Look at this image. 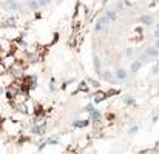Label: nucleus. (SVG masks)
Here are the masks:
<instances>
[{
  "label": "nucleus",
  "mask_w": 159,
  "mask_h": 154,
  "mask_svg": "<svg viewBox=\"0 0 159 154\" xmlns=\"http://www.w3.org/2000/svg\"><path fill=\"white\" fill-rule=\"evenodd\" d=\"M39 2V6H46L48 3H51V0H37Z\"/></svg>",
  "instance_id": "nucleus-8"
},
{
  "label": "nucleus",
  "mask_w": 159,
  "mask_h": 154,
  "mask_svg": "<svg viewBox=\"0 0 159 154\" xmlns=\"http://www.w3.org/2000/svg\"><path fill=\"white\" fill-rule=\"evenodd\" d=\"M110 25V20L107 15H102V17L97 20V23H96V31H102L103 28H107V26Z\"/></svg>",
  "instance_id": "nucleus-1"
},
{
  "label": "nucleus",
  "mask_w": 159,
  "mask_h": 154,
  "mask_svg": "<svg viewBox=\"0 0 159 154\" xmlns=\"http://www.w3.org/2000/svg\"><path fill=\"white\" fill-rule=\"evenodd\" d=\"M116 76L119 77V79H125V77H127V71L122 69V68H119V69L116 71Z\"/></svg>",
  "instance_id": "nucleus-4"
},
{
  "label": "nucleus",
  "mask_w": 159,
  "mask_h": 154,
  "mask_svg": "<svg viewBox=\"0 0 159 154\" xmlns=\"http://www.w3.org/2000/svg\"><path fill=\"white\" fill-rule=\"evenodd\" d=\"M141 19H142V22H144L145 25H151L153 23V17H151V15H148V14H144Z\"/></svg>",
  "instance_id": "nucleus-2"
},
{
  "label": "nucleus",
  "mask_w": 159,
  "mask_h": 154,
  "mask_svg": "<svg viewBox=\"0 0 159 154\" xmlns=\"http://www.w3.org/2000/svg\"><path fill=\"white\" fill-rule=\"evenodd\" d=\"M139 68H141V62H133V65H131V71H133V73H136Z\"/></svg>",
  "instance_id": "nucleus-7"
},
{
  "label": "nucleus",
  "mask_w": 159,
  "mask_h": 154,
  "mask_svg": "<svg viewBox=\"0 0 159 154\" xmlns=\"http://www.w3.org/2000/svg\"><path fill=\"white\" fill-rule=\"evenodd\" d=\"M99 113H97V111H94V113H93V119H97V117H99Z\"/></svg>",
  "instance_id": "nucleus-12"
},
{
  "label": "nucleus",
  "mask_w": 159,
  "mask_h": 154,
  "mask_svg": "<svg viewBox=\"0 0 159 154\" xmlns=\"http://www.w3.org/2000/svg\"><path fill=\"white\" fill-rule=\"evenodd\" d=\"M26 6H28L30 9H36L37 6H39V2H36V0H28V2H26Z\"/></svg>",
  "instance_id": "nucleus-3"
},
{
  "label": "nucleus",
  "mask_w": 159,
  "mask_h": 154,
  "mask_svg": "<svg viewBox=\"0 0 159 154\" xmlns=\"http://www.w3.org/2000/svg\"><path fill=\"white\" fill-rule=\"evenodd\" d=\"M155 36H156V37H159V25L156 26V29H155Z\"/></svg>",
  "instance_id": "nucleus-13"
},
{
  "label": "nucleus",
  "mask_w": 159,
  "mask_h": 154,
  "mask_svg": "<svg viewBox=\"0 0 159 154\" xmlns=\"http://www.w3.org/2000/svg\"><path fill=\"white\" fill-rule=\"evenodd\" d=\"M156 48H148V49H147V56H150V57H155L156 56Z\"/></svg>",
  "instance_id": "nucleus-6"
},
{
  "label": "nucleus",
  "mask_w": 159,
  "mask_h": 154,
  "mask_svg": "<svg viewBox=\"0 0 159 154\" xmlns=\"http://www.w3.org/2000/svg\"><path fill=\"white\" fill-rule=\"evenodd\" d=\"M105 15L108 17V20H110V22H114V20H116V13H114V11H108V13H107Z\"/></svg>",
  "instance_id": "nucleus-5"
},
{
  "label": "nucleus",
  "mask_w": 159,
  "mask_h": 154,
  "mask_svg": "<svg viewBox=\"0 0 159 154\" xmlns=\"http://www.w3.org/2000/svg\"><path fill=\"white\" fill-rule=\"evenodd\" d=\"M156 48H159V40L156 42Z\"/></svg>",
  "instance_id": "nucleus-14"
},
{
  "label": "nucleus",
  "mask_w": 159,
  "mask_h": 154,
  "mask_svg": "<svg viewBox=\"0 0 159 154\" xmlns=\"http://www.w3.org/2000/svg\"><path fill=\"white\" fill-rule=\"evenodd\" d=\"M84 125H87V122H74V126H77V128H80Z\"/></svg>",
  "instance_id": "nucleus-10"
},
{
  "label": "nucleus",
  "mask_w": 159,
  "mask_h": 154,
  "mask_svg": "<svg viewBox=\"0 0 159 154\" xmlns=\"http://www.w3.org/2000/svg\"><path fill=\"white\" fill-rule=\"evenodd\" d=\"M17 8H19V6H17V3L11 2V5H9V9H14V11H15V9H17Z\"/></svg>",
  "instance_id": "nucleus-9"
},
{
  "label": "nucleus",
  "mask_w": 159,
  "mask_h": 154,
  "mask_svg": "<svg viewBox=\"0 0 159 154\" xmlns=\"http://www.w3.org/2000/svg\"><path fill=\"white\" fill-rule=\"evenodd\" d=\"M94 63H96V69L99 71V68H101V63L97 62V57H94Z\"/></svg>",
  "instance_id": "nucleus-11"
}]
</instances>
